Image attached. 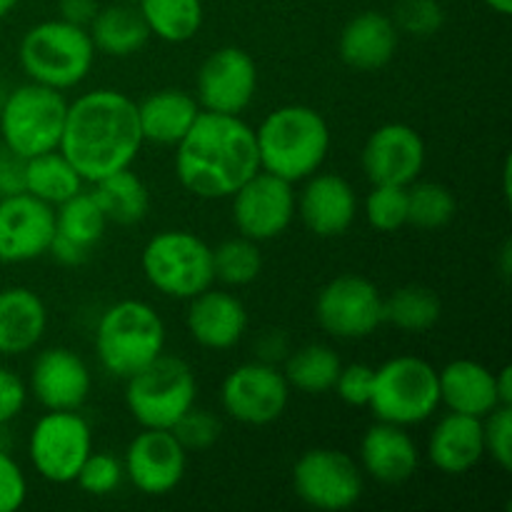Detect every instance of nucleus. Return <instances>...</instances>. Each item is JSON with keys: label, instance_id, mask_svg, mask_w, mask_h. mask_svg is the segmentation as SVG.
Wrapping results in <instances>:
<instances>
[{"label": "nucleus", "instance_id": "1", "mask_svg": "<svg viewBox=\"0 0 512 512\" xmlns=\"http://www.w3.org/2000/svg\"><path fill=\"white\" fill-rule=\"evenodd\" d=\"M138 103L113 88H98L68 103L58 150L85 183L130 168L143 148Z\"/></svg>", "mask_w": 512, "mask_h": 512}, {"label": "nucleus", "instance_id": "2", "mask_svg": "<svg viewBox=\"0 0 512 512\" xmlns=\"http://www.w3.org/2000/svg\"><path fill=\"white\" fill-rule=\"evenodd\" d=\"M175 175L190 195L203 200L230 198L260 170L255 128L240 115L200 110L175 145Z\"/></svg>", "mask_w": 512, "mask_h": 512}, {"label": "nucleus", "instance_id": "3", "mask_svg": "<svg viewBox=\"0 0 512 512\" xmlns=\"http://www.w3.org/2000/svg\"><path fill=\"white\" fill-rule=\"evenodd\" d=\"M260 170L288 183L318 173L333 145L330 125L310 105H280L255 128Z\"/></svg>", "mask_w": 512, "mask_h": 512}, {"label": "nucleus", "instance_id": "4", "mask_svg": "<svg viewBox=\"0 0 512 512\" xmlns=\"http://www.w3.org/2000/svg\"><path fill=\"white\" fill-rule=\"evenodd\" d=\"M93 345L100 368L128 380L165 353V323L145 300H118L98 318Z\"/></svg>", "mask_w": 512, "mask_h": 512}, {"label": "nucleus", "instance_id": "5", "mask_svg": "<svg viewBox=\"0 0 512 512\" xmlns=\"http://www.w3.org/2000/svg\"><path fill=\"white\" fill-rule=\"evenodd\" d=\"M95 53L88 28L58 18L43 20L23 35L18 60L28 80L63 93L88 78Z\"/></svg>", "mask_w": 512, "mask_h": 512}, {"label": "nucleus", "instance_id": "6", "mask_svg": "<svg viewBox=\"0 0 512 512\" xmlns=\"http://www.w3.org/2000/svg\"><path fill=\"white\" fill-rule=\"evenodd\" d=\"M368 408L383 423L403 428L425 423L440 408L438 370L415 355L385 360L373 373Z\"/></svg>", "mask_w": 512, "mask_h": 512}, {"label": "nucleus", "instance_id": "7", "mask_svg": "<svg viewBox=\"0 0 512 512\" xmlns=\"http://www.w3.org/2000/svg\"><path fill=\"white\" fill-rule=\"evenodd\" d=\"M65 113H68V100L60 90L33 83V80L18 85L5 93L0 103L3 145L25 160L58 150Z\"/></svg>", "mask_w": 512, "mask_h": 512}, {"label": "nucleus", "instance_id": "8", "mask_svg": "<svg viewBox=\"0 0 512 512\" xmlns=\"http://www.w3.org/2000/svg\"><path fill=\"white\" fill-rule=\"evenodd\" d=\"M198 398V380L183 358L160 355L125 380V405L140 428L173 430Z\"/></svg>", "mask_w": 512, "mask_h": 512}, {"label": "nucleus", "instance_id": "9", "mask_svg": "<svg viewBox=\"0 0 512 512\" xmlns=\"http://www.w3.org/2000/svg\"><path fill=\"white\" fill-rule=\"evenodd\" d=\"M145 280L158 293L190 300L215 283L213 248L188 230H160L140 255Z\"/></svg>", "mask_w": 512, "mask_h": 512}, {"label": "nucleus", "instance_id": "10", "mask_svg": "<svg viewBox=\"0 0 512 512\" xmlns=\"http://www.w3.org/2000/svg\"><path fill=\"white\" fill-rule=\"evenodd\" d=\"M93 453V430L78 410H48L35 420L28 458L35 473L53 485H70Z\"/></svg>", "mask_w": 512, "mask_h": 512}, {"label": "nucleus", "instance_id": "11", "mask_svg": "<svg viewBox=\"0 0 512 512\" xmlns=\"http://www.w3.org/2000/svg\"><path fill=\"white\" fill-rule=\"evenodd\" d=\"M293 490L313 510H348L363 498V470L338 448L305 450L293 465Z\"/></svg>", "mask_w": 512, "mask_h": 512}, {"label": "nucleus", "instance_id": "12", "mask_svg": "<svg viewBox=\"0 0 512 512\" xmlns=\"http://www.w3.org/2000/svg\"><path fill=\"white\" fill-rule=\"evenodd\" d=\"M315 320L330 338H368L383 325V293L363 275H338L318 293Z\"/></svg>", "mask_w": 512, "mask_h": 512}, {"label": "nucleus", "instance_id": "13", "mask_svg": "<svg viewBox=\"0 0 512 512\" xmlns=\"http://www.w3.org/2000/svg\"><path fill=\"white\" fill-rule=\"evenodd\" d=\"M290 385L278 365L250 360L225 375L220 385V405L225 415L243 425H270L285 413Z\"/></svg>", "mask_w": 512, "mask_h": 512}, {"label": "nucleus", "instance_id": "14", "mask_svg": "<svg viewBox=\"0 0 512 512\" xmlns=\"http://www.w3.org/2000/svg\"><path fill=\"white\" fill-rule=\"evenodd\" d=\"M295 195L293 183L258 170L230 195L238 233L255 243L280 238L295 220Z\"/></svg>", "mask_w": 512, "mask_h": 512}, {"label": "nucleus", "instance_id": "15", "mask_svg": "<svg viewBox=\"0 0 512 512\" xmlns=\"http://www.w3.org/2000/svg\"><path fill=\"white\" fill-rule=\"evenodd\" d=\"M258 90V65L238 45H223L200 63L195 100L200 110L240 115Z\"/></svg>", "mask_w": 512, "mask_h": 512}, {"label": "nucleus", "instance_id": "16", "mask_svg": "<svg viewBox=\"0 0 512 512\" xmlns=\"http://www.w3.org/2000/svg\"><path fill=\"white\" fill-rule=\"evenodd\" d=\"M123 470L138 493L163 498L183 483L188 450L180 445L173 430L143 428L125 448Z\"/></svg>", "mask_w": 512, "mask_h": 512}, {"label": "nucleus", "instance_id": "17", "mask_svg": "<svg viewBox=\"0 0 512 512\" xmlns=\"http://www.w3.org/2000/svg\"><path fill=\"white\" fill-rule=\"evenodd\" d=\"M55 235V208L15 193L0 198V263L20 265L48 255Z\"/></svg>", "mask_w": 512, "mask_h": 512}, {"label": "nucleus", "instance_id": "18", "mask_svg": "<svg viewBox=\"0 0 512 512\" xmlns=\"http://www.w3.org/2000/svg\"><path fill=\"white\" fill-rule=\"evenodd\" d=\"M363 173L373 185H403L420 178L425 168V143L405 123H385L363 145Z\"/></svg>", "mask_w": 512, "mask_h": 512}, {"label": "nucleus", "instance_id": "19", "mask_svg": "<svg viewBox=\"0 0 512 512\" xmlns=\"http://www.w3.org/2000/svg\"><path fill=\"white\" fill-rule=\"evenodd\" d=\"M93 390L88 363L70 348H45L30 368V390L45 410H80Z\"/></svg>", "mask_w": 512, "mask_h": 512}, {"label": "nucleus", "instance_id": "20", "mask_svg": "<svg viewBox=\"0 0 512 512\" xmlns=\"http://www.w3.org/2000/svg\"><path fill=\"white\" fill-rule=\"evenodd\" d=\"M295 215L318 238H338L358 218V195L343 175L313 173L295 195Z\"/></svg>", "mask_w": 512, "mask_h": 512}, {"label": "nucleus", "instance_id": "21", "mask_svg": "<svg viewBox=\"0 0 512 512\" xmlns=\"http://www.w3.org/2000/svg\"><path fill=\"white\" fill-rule=\"evenodd\" d=\"M420 465V450L408 428L378 420L360 440V470L380 485L408 483Z\"/></svg>", "mask_w": 512, "mask_h": 512}, {"label": "nucleus", "instance_id": "22", "mask_svg": "<svg viewBox=\"0 0 512 512\" xmlns=\"http://www.w3.org/2000/svg\"><path fill=\"white\" fill-rule=\"evenodd\" d=\"M188 303L185 325L200 348L230 350L243 340L248 330V310L233 293L215 290L210 285Z\"/></svg>", "mask_w": 512, "mask_h": 512}, {"label": "nucleus", "instance_id": "23", "mask_svg": "<svg viewBox=\"0 0 512 512\" xmlns=\"http://www.w3.org/2000/svg\"><path fill=\"white\" fill-rule=\"evenodd\" d=\"M428 458L445 475L470 473L485 458L483 418L463 413L440 418L428 438Z\"/></svg>", "mask_w": 512, "mask_h": 512}, {"label": "nucleus", "instance_id": "24", "mask_svg": "<svg viewBox=\"0 0 512 512\" xmlns=\"http://www.w3.org/2000/svg\"><path fill=\"white\" fill-rule=\"evenodd\" d=\"M48 330V308L35 290L10 285L0 290V355H25Z\"/></svg>", "mask_w": 512, "mask_h": 512}, {"label": "nucleus", "instance_id": "25", "mask_svg": "<svg viewBox=\"0 0 512 512\" xmlns=\"http://www.w3.org/2000/svg\"><path fill=\"white\" fill-rule=\"evenodd\" d=\"M398 28L393 18L378 10H365L345 23L340 33V58L355 70H380L398 50Z\"/></svg>", "mask_w": 512, "mask_h": 512}, {"label": "nucleus", "instance_id": "26", "mask_svg": "<svg viewBox=\"0 0 512 512\" xmlns=\"http://www.w3.org/2000/svg\"><path fill=\"white\" fill-rule=\"evenodd\" d=\"M440 405L450 413L485 418L493 408H498V390H495V373L478 360L460 358L438 370Z\"/></svg>", "mask_w": 512, "mask_h": 512}, {"label": "nucleus", "instance_id": "27", "mask_svg": "<svg viewBox=\"0 0 512 512\" xmlns=\"http://www.w3.org/2000/svg\"><path fill=\"white\" fill-rule=\"evenodd\" d=\"M198 115V100L180 88L158 90L138 103V123L145 143L175 148Z\"/></svg>", "mask_w": 512, "mask_h": 512}, {"label": "nucleus", "instance_id": "28", "mask_svg": "<svg viewBox=\"0 0 512 512\" xmlns=\"http://www.w3.org/2000/svg\"><path fill=\"white\" fill-rule=\"evenodd\" d=\"M88 33L98 53L110 58H128L145 48L150 40V30L140 15L138 5L115 3L108 8H100L95 18L90 20Z\"/></svg>", "mask_w": 512, "mask_h": 512}, {"label": "nucleus", "instance_id": "29", "mask_svg": "<svg viewBox=\"0 0 512 512\" xmlns=\"http://www.w3.org/2000/svg\"><path fill=\"white\" fill-rule=\"evenodd\" d=\"M90 193L95 195L108 223L115 225H138L150 210L148 185L130 168L100 178Z\"/></svg>", "mask_w": 512, "mask_h": 512}, {"label": "nucleus", "instance_id": "30", "mask_svg": "<svg viewBox=\"0 0 512 512\" xmlns=\"http://www.w3.org/2000/svg\"><path fill=\"white\" fill-rule=\"evenodd\" d=\"M85 180L60 150L35 155L25 163V193L58 208L83 190Z\"/></svg>", "mask_w": 512, "mask_h": 512}, {"label": "nucleus", "instance_id": "31", "mask_svg": "<svg viewBox=\"0 0 512 512\" xmlns=\"http://www.w3.org/2000/svg\"><path fill=\"white\" fill-rule=\"evenodd\" d=\"M340 368L343 363H340L338 353L323 343L303 345L283 360V375L290 390H300L308 395H323L333 390Z\"/></svg>", "mask_w": 512, "mask_h": 512}, {"label": "nucleus", "instance_id": "32", "mask_svg": "<svg viewBox=\"0 0 512 512\" xmlns=\"http://www.w3.org/2000/svg\"><path fill=\"white\" fill-rule=\"evenodd\" d=\"M138 10L150 35L165 43H188L203 25L200 0H138Z\"/></svg>", "mask_w": 512, "mask_h": 512}, {"label": "nucleus", "instance_id": "33", "mask_svg": "<svg viewBox=\"0 0 512 512\" xmlns=\"http://www.w3.org/2000/svg\"><path fill=\"white\" fill-rule=\"evenodd\" d=\"M443 315V303L438 293L425 285H403L383 298V323L403 333H425L435 328Z\"/></svg>", "mask_w": 512, "mask_h": 512}, {"label": "nucleus", "instance_id": "34", "mask_svg": "<svg viewBox=\"0 0 512 512\" xmlns=\"http://www.w3.org/2000/svg\"><path fill=\"white\" fill-rule=\"evenodd\" d=\"M108 225V218H105L90 190L88 193L80 190L78 195H73V198L55 208V233L88 250H95V245L103 240Z\"/></svg>", "mask_w": 512, "mask_h": 512}, {"label": "nucleus", "instance_id": "35", "mask_svg": "<svg viewBox=\"0 0 512 512\" xmlns=\"http://www.w3.org/2000/svg\"><path fill=\"white\" fill-rule=\"evenodd\" d=\"M455 195L443 183L415 180L408 185V225L423 230L445 228L455 218Z\"/></svg>", "mask_w": 512, "mask_h": 512}, {"label": "nucleus", "instance_id": "36", "mask_svg": "<svg viewBox=\"0 0 512 512\" xmlns=\"http://www.w3.org/2000/svg\"><path fill=\"white\" fill-rule=\"evenodd\" d=\"M213 270L215 280L230 288H243L258 280L263 270V255L255 240L250 238H230L213 248Z\"/></svg>", "mask_w": 512, "mask_h": 512}, {"label": "nucleus", "instance_id": "37", "mask_svg": "<svg viewBox=\"0 0 512 512\" xmlns=\"http://www.w3.org/2000/svg\"><path fill=\"white\" fill-rule=\"evenodd\" d=\"M365 218L380 233H395L408 225V188L373 185L365 198Z\"/></svg>", "mask_w": 512, "mask_h": 512}, {"label": "nucleus", "instance_id": "38", "mask_svg": "<svg viewBox=\"0 0 512 512\" xmlns=\"http://www.w3.org/2000/svg\"><path fill=\"white\" fill-rule=\"evenodd\" d=\"M123 480V460L115 458L113 453H95L93 450V453L85 458L75 483H78V488L83 490V493L93 495V498H105V495L115 493V490L123 485Z\"/></svg>", "mask_w": 512, "mask_h": 512}, {"label": "nucleus", "instance_id": "39", "mask_svg": "<svg viewBox=\"0 0 512 512\" xmlns=\"http://www.w3.org/2000/svg\"><path fill=\"white\" fill-rule=\"evenodd\" d=\"M393 23L398 33L430 38L443 28L445 10L438 0H400L393 13Z\"/></svg>", "mask_w": 512, "mask_h": 512}, {"label": "nucleus", "instance_id": "40", "mask_svg": "<svg viewBox=\"0 0 512 512\" xmlns=\"http://www.w3.org/2000/svg\"><path fill=\"white\" fill-rule=\"evenodd\" d=\"M220 433H223L220 420L210 410L195 408V405L173 425V435L188 453H203L213 448L220 440Z\"/></svg>", "mask_w": 512, "mask_h": 512}, {"label": "nucleus", "instance_id": "41", "mask_svg": "<svg viewBox=\"0 0 512 512\" xmlns=\"http://www.w3.org/2000/svg\"><path fill=\"white\" fill-rule=\"evenodd\" d=\"M485 455L503 470L512 468V405H498L483 418Z\"/></svg>", "mask_w": 512, "mask_h": 512}, {"label": "nucleus", "instance_id": "42", "mask_svg": "<svg viewBox=\"0 0 512 512\" xmlns=\"http://www.w3.org/2000/svg\"><path fill=\"white\" fill-rule=\"evenodd\" d=\"M373 373L375 368H370L365 363L343 365L338 378H335L333 390L350 408H368L370 390H373Z\"/></svg>", "mask_w": 512, "mask_h": 512}, {"label": "nucleus", "instance_id": "43", "mask_svg": "<svg viewBox=\"0 0 512 512\" xmlns=\"http://www.w3.org/2000/svg\"><path fill=\"white\" fill-rule=\"evenodd\" d=\"M28 498V480L10 450L0 448V512H15Z\"/></svg>", "mask_w": 512, "mask_h": 512}, {"label": "nucleus", "instance_id": "44", "mask_svg": "<svg viewBox=\"0 0 512 512\" xmlns=\"http://www.w3.org/2000/svg\"><path fill=\"white\" fill-rule=\"evenodd\" d=\"M28 403V385L13 370L0 365V425H8L23 413Z\"/></svg>", "mask_w": 512, "mask_h": 512}, {"label": "nucleus", "instance_id": "45", "mask_svg": "<svg viewBox=\"0 0 512 512\" xmlns=\"http://www.w3.org/2000/svg\"><path fill=\"white\" fill-rule=\"evenodd\" d=\"M25 163L28 160L20 158L10 148L0 143V198L5 195L23 193L25 190Z\"/></svg>", "mask_w": 512, "mask_h": 512}, {"label": "nucleus", "instance_id": "46", "mask_svg": "<svg viewBox=\"0 0 512 512\" xmlns=\"http://www.w3.org/2000/svg\"><path fill=\"white\" fill-rule=\"evenodd\" d=\"M255 350H258V360H263V363H270V365H278L288 358L290 345L283 330H265V333L258 338V343H255Z\"/></svg>", "mask_w": 512, "mask_h": 512}, {"label": "nucleus", "instance_id": "47", "mask_svg": "<svg viewBox=\"0 0 512 512\" xmlns=\"http://www.w3.org/2000/svg\"><path fill=\"white\" fill-rule=\"evenodd\" d=\"M90 253H93V250L83 248V245L73 243V240L63 238V235L58 233L53 235V243H50L48 248V255H53L60 265H68V268H78V265H83L85 260L90 258Z\"/></svg>", "mask_w": 512, "mask_h": 512}, {"label": "nucleus", "instance_id": "48", "mask_svg": "<svg viewBox=\"0 0 512 512\" xmlns=\"http://www.w3.org/2000/svg\"><path fill=\"white\" fill-rule=\"evenodd\" d=\"M58 10L63 20L88 28L90 20H93L95 13L100 10V5L98 0H58Z\"/></svg>", "mask_w": 512, "mask_h": 512}, {"label": "nucleus", "instance_id": "49", "mask_svg": "<svg viewBox=\"0 0 512 512\" xmlns=\"http://www.w3.org/2000/svg\"><path fill=\"white\" fill-rule=\"evenodd\" d=\"M495 390H498L500 405H512V368L505 365L500 373H495Z\"/></svg>", "mask_w": 512, "mask_h": 512}, {"label": "nucleus", "instance_id": "50", "mask_svg": "<svg viewBox=\"0 0 512 512\" xmlns=\"http://www.w3.org/2000/svg\"><path fill=\"white\" fill-rule=\"evenodd\" d=\"M483 3L498 15H510L512 13V0H483Z\"/></svg>", "mask_w": 512, "mask_h": 512}, {"label": "nucleus", "instance_id": "51", "mask_svg": "<svg viewBox=\"0 0 512 512\" xmlns=\"http://www.w3.org/2000/svg\"><path fill=\"white\" fill-rule=\"evenodd\" d=\"M20 0H0V18H5L8 13H13L15 5H18Z\"/></svg>", "mask_w": 512, "mask_h": 512}]
</instances>
